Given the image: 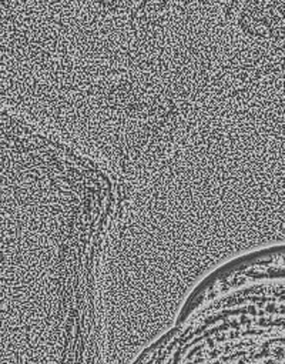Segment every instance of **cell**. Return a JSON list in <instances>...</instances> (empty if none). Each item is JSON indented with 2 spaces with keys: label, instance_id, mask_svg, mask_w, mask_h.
<instances>
[{
  "label": "cell",
  "instance_id": "cell-1",
  "mask_svg": "<svg viewBox=\"0 0 285 364\" xmlns=\"http://www.w3.org/2000/svg\"><path fill=\"white\" fill-rule=\"evenodd\" d=\"M180 2L181 0H135V12L145 16H162Z\"/></svg>",
  "mask_w": 285,
  "mask_h": 364
}]
</instances>
